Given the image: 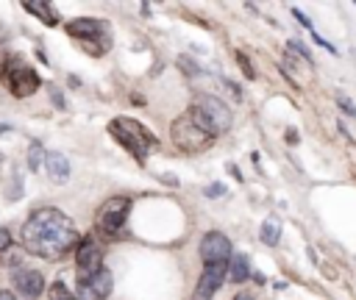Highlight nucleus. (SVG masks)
I'll return each mask as SVG.
<instances>
[{"instance_id": "1", "label": "nucleus", "mask_w": 356, "mask_h": 300, "mask_svg": "<svg viewBox=\"0 0 356 300\" xmlns=\"http://www.w3.org/2000/svg\"><path fill=\"white\" fill-rule=\"evenodd\" d=\"M81 242L72 219L58 208H36L22 225V247L39 258H64Z\"/></svg>"}, {"instance_id": "2", "label": "nucleus", "mask_w": 356, "mask_h": 300, "mask_svg": "<svg viewBox=\"0 0 356 300\" xmlns=\"http://www.w3.org/2000/svg\"><path fill=\"white\" fill-rule=\"evenodd\" d=\"M108 133H111L131 156H136L139 164H145L150 147L159 144V139H156L142 122H136V119H131V117H114V119L108 122Z\"/></svg>"}, {"instance_id": "3", "label": "nucleus", "mask_w": 356, "mask_h": 300, "mask_svg": "<svg viewBox=\"0 0 356 300\" xmlns=\"http://www.w3.org/2000/svg\"><path fill=\"white\" fill-rule=\"evenodd\" d=\"M170 139H172V144H175L178 150H184V153H200V150H206V147L214 142V136L195 119V114H192L189 108L172 119V125H170Z\"/></svg>"}, {"instance_id": "4", "label": "nucleus", "mask_w": 356, "mask_h": 300, "mask_svg": "<svg viewBox=\"0 0 356 300\" xmlns=\"http://www.w3.org/2000/svg\"><path fill=\"white\" fill-rule=\"evenodd\" d=\"M189 111L195 114V119H197L211 136L225 133V131L231 128V122H234L231 108H228L220 97H214V94H197V97L192 100Z\"/></svg>"}, {"instance_id": "5", "label": "nucleus", "mask_w": 356, "mask_h": 300, "mask_svg": "<svg viewBox=\"0 0 356 300\" xmlns=\"http://www.w3.org/2000/svg\"><path fill=\"white\" fill-rule=\"evenodd\" d=\"M67 33L72 39H78L89 53H92V42H97V47L106 53L111 47V36H108V28L103 19H95V17H81V19H72L67 22Z\"/></svg>"}, {"instance_id": "6", "label": "nucleus", "mask_w": 356, "mask_h": 300, "mask_svg": "<svg viewBox=\"0 0 356 300\" xmlns=\"http://www.w3.org/2000/svg\"><path fill=\"white\" fill-rule=\"evenodd\" d=\"M3 81H6V86H8V92H11L14 97H28V94H33V92L42 86L39 75L33 72V67L22 64L19 58H14V61L6 64Z\"/></svg>"}, {"instance_id": "7", "label": "nucleus", "mask_w": 356, "mask_h": 300, "mask_svg": "<svg viewBox=\"0 0 356 300\" xmlns=\"http://www.w3.org/2000/svg\"><path fill=\"white\" fill-rule=\"evenodd\" d=\"M128 211H131V197H122V194L108 197V200L97 208V214H95V225H97L103 233L111 236V233H117V231L125 225Z\"/></svg>"}, {"instance_id": "8", "label": "nucleus", "mask_w": 356, "mask_h": 300, "mask_svg": "<svg viewBox=\"0 0 356 300\" xmlns=\"http://www.w3.org/2000/svg\"><path fill=\"white\" fill-rule=\"evenodd\" d=\"M75 264H78V281L103 269V244L95 236H83L75 247Z\"/></svg>"}, {"instance_id": "9", "label": "nucleus", "mask_w": 356, "mask_h": 300, "mask_svg": "<svg viewBox=\"0 0 356 300\" xmlns=\"http://www.w3.org/2000/svg\"><path fill=\"white\" fill-rule=\"evenodd\" d=\"M200 258L206 264H225L231 258V239L222 231H209L200 239Z\"/></svg>"}, {"instance_id": "10", "label": "nucleus", "mask_w": 356, "mask_h": 300, "mask_svg": "<svg viewBox=\"0 0 356 300\" xmlns=\"http://www.w3.org/2000/svg\"><path fill=\"white\" fill-rule=\"evenodd\" d=\"M111 286H114V278H111V272L103 267V269H97L95 275L78 281V300H106V297L111 294Z\"/></svg>"}, {"instance_id": "11", "label": "nucleus", "mask_w": 356, "mask_h": 300, "mask_svg": "<svg viewBox=\"0 0 356 300\" xmlns=\"http://www.w3.org/2000/svg\"><path fill=\"white\" fill-rule=\"evenodd\" d=\"M225 278H228V261L225 264H206L200 278H197V289H195L192 300H211Z\"/></svg>"}, {"instance_id": "12", "label": "nucleus", "mask_w": 356, "mask_h": 300, "mask_svg": "<svg viewBox=\"0 0 356 300\" xmlns=\"http://www.w3.org/2000/svg\"><path fill=\"white\" fill-rule=\"evenodd\" d=\"M11 281H14L17 292H19L22 297H28V300H36V297L44 292V278H42V272H36V269H28V267L17 269Z\"/></svg>"}, {"instance_id": "13", "label": "nucleus", "mask_w": 356, "mask_h": 300, "mask_svg": "<svg viewBox=\"0 0 356 300\" xmlns=\"http://www.w3.org/2000/svg\"><path fill=\"white\" fill-rule=\"evenodd\" d=\"M44 169H47L50 181H56V183L70 181V161L64 153H44Z\"/></svg>"}, {"instance_id": "14", "label": "nucleus", "mask_w": 356, "mask_h": 300, "mask_svg": "<svg viewBox=\"0 0 356 300\" xmlns=\"http://www.w3.org/2000/svg\"><path fill=\"white\" fill-rule=\"evenodd\" d=\"M228 278L234 283H245L250 278V264H248V256L245 253H234L231 261H228Z\"/></svg>"}, {"instance_id": "15", "label": "nucleus", "mask_w": 356, "mask_h": 300, "mask_svg": "<svg viewBox=\"0 0 356 300\" xmlns=\"http://www.w3.org/2000/svg\"><path fill=\"white\" fill-rule=\"evenodd\" d=\"M22 8H25L28 14H36V17H39L44 25H50V28H53V25H58V14L53 11V6H50V3H25Z\"/></svg>"}, {"instance_id": "16", "label": "nucleus", "mask_w": 356, "mask_h": 300, "mask_svg": "<svg viewBox=\"0 0 356 300\" xmlns=\"http://www.w3.org/2000/svg\"><path fill=\"white\" fill-rule=\"evenodd\" d=\"M259 239H261L267 247H275V244L281 242V222H278L275 217L264 219V222H261V231H259Z\"/></svg>"}, {"instance_id": "17", "label": "nucleus", "mask_w": 356, "mask_h": 300, "mask_svg": "<svg viewBox=\"0 0 356 300\" xmlns=\"http://www.w3.org/2000/svg\"><path fill=\"white\" fill-rule=\"evenodd\" d=\"M47 297H50V300H78L61 281H56L53 286H47Z\"/></svg>"}, {"instance_id": "18", "label": "nucleus", "mask_w": 356, "mask_h": 300, "mask_svg": "<svg viewBox=\"0 0 356 300\" xmlns=\"http://www.w3.org/2000/svg\"><path fill=\"white\" fill-rule=\"evenodd\" d=\"M286 50H292V53H298V56H300V58H303L306 64H312V53H309V50L303 47V42H300V39H292V42L286 44Z\"/></svg>"}, {"instance_id": "19", "label": "nucleus", "mask_w": 356, "mask_h": 300, "mask_svg": "<svg viewBox=\"0 0 356 300\" xmlns=\"http://www.w3.org/2000/svg\"><path fill=\"white\" fill-rule=\"evenodd\" d=\"M42 156H44V153H42V144H39V142H33V144H31V150H28V167H31V169H36V167H39V161H42Z\"/></svg>"}, {"instance_id": "20", "label": "nucleus", "mask_w": 356, "mask_h": 300, "mask_svg": "<svg viewBox=\"0 0 356 300\" xmlns=\"http://www.w3.org/2000/svg\"><path fill=\"white\" fill-rule=\"evenodd\" d=\"M337 103H339V108H342L348 117H353V119H356V106H353V103H350L345 94H337Z\"/></svg>"}, {"instance_id": "21", "label": "nucleus", "mask_w": 356, "mask_h": 300, "mask_svg": "<svg viewBox=\"0 0 356 300\" xmlns=\"http://www.w3.org/2000/svg\"><path fill=\"white\" fill-rule=\"evenodd\" d=\"M178 67H181L186 75H197V72H200V67H195V64H192L186 56H181V58H178Z\"/></svg>"}, {"instance_id": "22", "label": "nucleus", "mask_w": 356, "mask_h": 300, "mask_svg": "<svg viewBox=\"0 0 356 300\" xmlns=\"http://www.w3.org/2000/svg\"><path fill=\"white\" fill-rule=\"evenodd\" d=\"M206 197H211V200H217V197H222L225 194V186L222 183H211V186H206V192H203Z\"/></svg>"}, {"instance_id": "23", "label": "nucleus", "mask_w": 356, "mask_h": 300, "mask_svg": "<svg viewBox=\"0 0 356 300\" xmlns=\"http://www.w3.org/2000/svg\"><path fill=\"white\" fill-rule=\"evenodd\" d=\"M11 247V231L8 228H0V256Z\"/></svg>"}, {"instance_id": "24", "label": "nucleus", "mask_w": 356, "mask_h": 300, "mask_svg": "<svg viewBox=\"0 0 356 300\" xmlns=\"http://www.w3.org/2000/svg\"><path fill=\"white\" fill-rule=\"evenodd\" d=\"M236 61H239V67H242V72L248 75V78H256V72H253V67H250V61L242 56V53H236Z\"/></svg>"}, {"instance_id": "25", "label": "nucleus", "mask_w": 356, "mask_h": 300, "mask_svg": "<svg viewBox=\"0 0 356 300\" xmlns=\"http://www.w3.org/2000/svg\"><path fill=\"white\" fill-rule=\"evenodd\" d=\"M292 14H295V19H300V25H303V28H309V31H312V19H306V17H303L298 8H292Z\"/></svg>"}, {"instance_id": "26", "label": "nucleus", "mask_w": 356, "mask_h": 300, "mask_svg": "<svg viewBox=\"0 0 356 300\" xmlns=\"http://www.w3.org/2000/svg\"><path fill=\"white\" fill-rule=\"evenodd\" d=\"M234 300H256V294H253V292H248V289H242V292H236V294H234Z\"/></svg>"}, {"instance_id": "27", "label": "nucleus", "mask_w": 356, "mask_h": 300, "mask_svg": "<svg viewBox=\"0 0 356 300\" xmlns=\"http://www.w3.org/2000/svg\"><path fill=\"white\" fill-rule=\"evenodd\" d=\"M286 142H289V144H295V142H298V133H295V128H289V133H286Z\"/></svg>"}, {"instance_id": "28", "label": "nucleus", "mask_w": 356, "mask_h": 300, "mask_svg": "<svg viewBox=\"0 0 356 300\" xmlns=\"http://www.w3.org/2000/svg\"><path fill=\"white\" fill-rule=\"evenodd\" d=\"M0 300H17V297H14L11 292H6V289H3V292H0Z\"/></svg>"}, {"instance_id": "29", "label": "nucleus", "mask_w": 356, "mask_h": 300, "mask_svg": "<svg viewBox=\"0 0 356 300\" xmlns=\"http://www.w3.org/2000/svg\"><path fill=\"white\" fill-rule=\"evenodd\" d=\"M0 42H3V33H0Z\"/></svg>"}]
</instances>
